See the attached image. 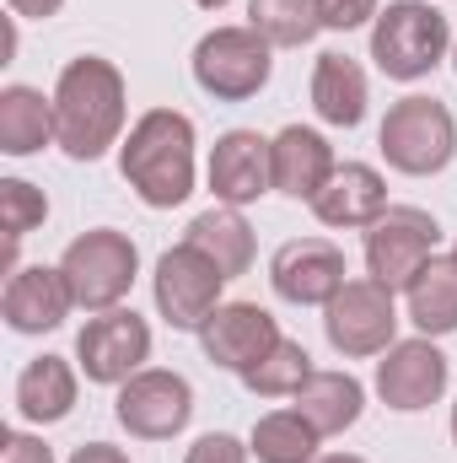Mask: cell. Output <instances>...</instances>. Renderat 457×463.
Listing matches in <instances>:
<instances>
[{
  "label": "cell",
  "instance_id": "4",
  "mask_svg": "<svg viewBox=\"0 0 457 463\" xmlns=\"http://www.w3.org/2000/svg\"><path fill=\"white\" fill-rule=\"evenodd\" d=\"M377 151L387 156L393 173L409 178H431L457 156V118L442 98H398L382 129H377Z\"/></svg>",
  "mask_w": 457,
  "mask_h": 463
},
{
  "label": "cell",
  "instance_id": "35",
  "mask_svg": "<svg viewBox=\"0 0 457 463\" xmlns=\"http://www.w3.org/2000/svg\"><path fill=\"white\" fill-rule=\"evenodd\" d=\"M200 11H221V5H231V0H194Z\"/></svg>",
  "mask_w": 457,
  "mask_h": 463
},
{
  "label": "cell",
  "instance_id": "10",
  "mask_svg": "<svg viewBox=\"0 0 457 463\" xmlns=\"http://www.w3.org/2000/svg\"><path fill=\"white\" fill-rule=\"evenodd\" d=\"M114 415L140 442H173L194 420V388H189V377H178L167 366H145L129 383H118Z\"/></svg>",
  "mask_w": 457,
  "mask_h": 463
},
{
  "label": "cell",
  "instance_id": "19",
  "mask_svg": "<svg viewBox=\"0 0 457 463\" xmlns=\"http://www.w3.org/2000/svg\"><path fill=\"white\" fill-rule=\"evenodd\" d=\"M366 103H371L366 71L340 49L318 54V65H312V109H318V118L334 124V129H355L366 118Z\"/></svg>",
  "mask_w": 457,
  "mask_h": 463
},
{
  "label": "cell",
  "instance_id": "22",
  "mask_svg": "<svg viewBox=\"0 0 457 463\" xmlns=\"http://www.w3.org/2000/svg\"><path fill=\"white\" fill-rule=\"evenodd\" d=\"M183 242H194L227 280L237 275H247V264H253V227L242 222V211L237 205H216V211H200L194 222H189V237Z\"/></svg>",
  "mask_w": 457,
  "mask_h": 463
},
{
  "label": "cell",
  "instance_id": "33",
  "mask_svg": "<svg viewBox=\"0 0 457 463\" xmlns=\"http://www.w3.org/2000/svg\"><path fill=\"white\" fill-rule=\"evenodd\" d=\"M5 5H11L16 16H27V22H49V16H54L65 0H5Z\"/></svg>",
  "mask_w": 457,
  "mask_h": 463
},
{
  "label": "cell",
  "instance_id": "24",
  "mask_svg": "<svg viewBox=\"0 0 457 463\" xmlns=\"http://www.w3.org/2000/svg\"><path fill=\"white\" fill-rule=\"evenodd\" d=\"M296 410L318 426V437H340L360 420L366 410V388L350 377V372H312L307 388L296 393Z\"/></svg>",
  "mask_w": 457,
  "mask_h": 463
},
{
  "label": "cell",
  "instance_id": "7",
  "mask_svg": "<svg viewBox=\"0 0 457 463\" xmlns=\"http://www.w3.org/2000/svg\"><path fill=\"white\" fill-rule=\"evenodd\" d=\"M436 216L420 205H387L366 227V275L387 291H409V280L436 259Z\"/></svg>",
  "mask_w": 457,
  "mask_h": 463
},
{
  "label": "cell",
  "instance_id": "28",
  "mask_svg": "<svg viewBox=\"0 0 457 463\" xmlns=\"http://www.w3.org/2000/svg\"><path fill=\"white\" fill-rule=\"evenodd\" d=\"M49 222V200H43V189H33L27 178H0V227H5V275L11 269H22L16 264V242L27 237V232H38Z\"/></svg>",
  "mask_w": 457,
  "mask_h": 463
},
{
  "label": "cell",
  "instance_id": "31",
  "mask_svg": "<svg viewBox=\"0 0 457 463\" xmlns=\"http://www.w3.org/2000/svg\"><path fill=\"white\" fill-rule=\"evenodd\" d=\"M0 463H54V448H49L43 437L5 431V442H0Z\"/></svg>",
  "mask_w": 457,
  "mask_h": 463
},
{
  "label": "cell",
  "instance_id": "5",
  "mask_svg": "<svg viewBox=\"0 0 457 463\" xmlns=\"http://www.w3.org/2000/svg\"><path fill=\"white\" fill-rule=\"evenodd\" d=\"M60 269H65V286L81 313H114L140 275V253L124 232L92 227L60 253Z\"/></svg>",
  "mask_w": 457,
  "mask_h": 463
},
{
  "label": "cell",
  "instance_id": "12",
  "mask_svg": "<svg viewBox=\"0 0 457 463\" xmlns=\"http://www.w3.org/2000/svg\"><path fill=\"white\" fill-rule=\"evenodd\" d=\"M344 253L329 237H291L269 259V286L291 307H329L334 291L344 286Z\"/></svg>",
  "mask_w": 457,
  "mask_h": 463
},
{
  "label": "cell",
  "instance_id": "11",
  "mask_svg": "<svg viewBox=\"0 0 457 463\" xmlns=\"http://www.w3.org/2000/svg\"><path fill=\"white\" fill-rule=\"evenodd\" d=\"M145 361H151V324L135 307L92 313L87 329L76 335V366L87 372V383L118 388L135 372H145Z\"/></svg>",
  "mask_w": 457,
  "mask_h": 463
},
{
  "label": "cell",
  "instance_id": "30",
  "mask_svg": "<svg viewBox=\"0 0 457 463\" xmlns=\"http://www.w3.org/2000/svg\"><path fill=\"white\" fill-rule=\"evenodd\" d=\"M318 16H323V27L350 33V27H366V22H377L382 11H377V0H318Z\"/></svg>",
  "mask_w": 457,
  "mask_h": 463
},
{
  "label": "cell",
  "instance_id": "1",
  "mask_svg": "<svg viewBox=\"0 0 457 463\" xmlns=\"http://www.w3.org/2000/svg\"><path fill=\"white\" fill-rule=\"evenodd\" d=\"M124 135V76L114 60L81 54L54 81V140L70 162H98Z\"/></svg>",
  "mask_w": 457,
  "mask_h": 463
},
{
  "label": "cell",
  "instance_id": "2",
  "mask_svg": "<svg viewBox=\"0 0 457 463\" xmlns=\"http://www.w3.org/2000/svg\"><path fill=\"white\" fill-rule=\"evenodd\" d=\"M118 173L151 211L183 205L194 194V118L178 109L140 114L118 140Z\"/></svg>",
  "mask_w": 457,
  "mask_h": 463
},
{
  "label": "cell",
  "instance_id": "8",
  "mask_svg": "<svg viewBox=\"0 0 457 463\" xmlns=\"http://www.w3.org/2000/svg\"><path fill=\"white\" fill-rule=\"evenodd\" d=\"M221 291H227V275L194 248V242H178L156 259V275H151V297H156V313L183 329V335H200L205 318L221 307Z\"/></svg>",
  "mask_w": 457,
  "mask_h": 463
},
{
  "label": "cell",
  "instance_id": "37",
  "mask_svg": "<svg viewBox=\"0 0 457 463\" xmlns=\"http://www.w3.org/2000/svg\"><path fill=\"white\" fill-rule=\"evenodd\" d=\"M452 71H457V49H452Z\"/></svg>",
  "mask_w": 457,
  "mask_h": 463
},
{
  "label": "cell",
  "instance_id": "16",
  "mask_svg": "<svg viewBox=\"0 0 457 463\" xmlns=\"http://www.w3.org/2000/svg\"><path fill=\"white\" fill-rule=\"evenodd\" d=\"M210 189L221 205H253L258 194L275 189V162H269V140L258 129H227L210 146Z\"/></svg>",
  "mask_w": 457,
  "mask_h": 463
},
{
  "label": "cell",
  "instance_id": "27",
  "mask_svg": "<svg viewBox=\"0 0 457 463\" xmlns=\"http://www.w3.org/2000/svg\"><path fill=\"white\" fill-rule=\"evenodd\" d=\"M318 366H312V355L307 345H296V340H280V345L269 350L242 383H247V393H258V399H296L302 388H307V377H312Z\"/></svg>",
  "mask_w": 457,
  "mask_h": 463
},
{
  "label": "cell",
  "instance_id": "32",
  "mask_svg": "<svg viewBox=\"0 0 457 463\" xmlns=\"http://www.w3.org/2000/svg\"><path fill=\"white\" fill-rule=\"evenodd\" d=\"M70 463H129V458H124V448H114V442H87V448L70 453Z\"/></svg>",
  "mask_w": 457,
  "mask_h": 463
},
{
  "label": "cell",
  "instance_id": "17",
  "mask_svg": "<svg viewBox=\"0 0 457 463\" xmlns=\"http://www.w3.org/2000/svg\"><path fill=\"white\" fill-rule=\"evenodd\" d=\"M269 162H275V189L280 194H291V200H318L323 194V184L334 178V146H329V135H318V129H307V124H285L275 140H269Z\"/></svg>",
  "mask_w": 457,
  "mask_h": 463
},
{
  "label": "cell",
  "instance_id": "15",
  "mask_svg": "<svg viewBox=\"0 0 457 463\" xmlns=\"http://www.w3.org/2000/svg\"><path fill=\"white\" fill-rule=\"evenodd\" d=\"M76 297L65 286V269L60 264H22L5 275V291H0V318L16 329V335H49L70 318Z\"/></svg>",
  "mask_w": 457,
  "mask_h": 463
},
{
  "label": "cell",
  "instance_id": "29",
  "mask_svg": "<svg viewBox=\"0 0 457 463\" xmlns=\"http://www.w3.org/2000/svg\"><path fill=\"white\" fill-rule=\"evenodd\" d=\"M247 453H253V448L237 442L231 431H205V437L189 448V458L183 463H247Z\"/></svg>",
  "mask_w": 457,
  "mask_h": 463
},
{
  "label": "cell",
  "instance_id": "20",
  "mask_svg": "<svg viewBox=\"0 0 457 463\" xmlns=\"http://www.w3.org/2000/svg\"><path fill=\"white\" fill-rule=\"evenodd\" d=\"M76 410V366L65 355H38L16 377V415L33 426H54Z\"/></svg>",
  "mask_w": 457,
  "mask_h": 463
},
{
  "label": "cell",
  "instance_id": "36",
  "mask_svg": "<svg viewBox=\"0 0 457 463\" xmlns=\"http://www.w3.org/2000/svg\"><path fill=\"white\" fill-rule=\"evenodd\" d=\"M452 442H457V404H452Z\"/></svg>",
  "mask_w": 457,
  "mask_h": 463
},
{
  "label": "cell",
  "instance_id": "23",
  "mask_svg": "<svg viewBox=\"0 0 457 463\" xmlns=\"http://www.w3.org/2000/svg\"><path fill=\"white\" fill-rule=\"evenodd\" d=\"M54 140V98L38 87H5L0 92V151L5 156H33Z\"/></svg>",
  "mask_w": 457,
  "mask_h": 463
},
{
  "label": "cell",
  "instance_id": "34",
  "mask_svg": "<svg viewBox=\"0 0 457 463\" xmlns=\"http://www.w3.org/2000/svg\"><path fill=\"white\" fill-rule=\"evenodd\" d=\"M312 463H366V458H355V453H323V458H312Z\"/></svg>",
  "mask_w": 457,
  "mask_h": 463
},
{
  "label": "cell",
  "instance_id": "21",
  "mask_svg": "<svg viewBox=\"0 0 457 463\" xmlns=\"http://www.w3.org/2000/svg\"><path fill=\"white\" fill-rule=\"evenodd\" d=\"M409 324L425 340L457 335V253H436L415 280H409Z\"/></svg>",
  "mask_w": 457,
  "mask_h": 463
},
{
  "label": "cell",
  "instance_id": "13",
  "mask_svg": "<svg viewBox=\"0 0 457 463\" xmlns=\"http://www.w3.org/2000/svg\"><path fill=\"white\" fill-rule=\"evenodd\" d=\"M280 340H285V335H280L275 313L258 307V302H221V307L205 318V329H200V350H205L221 372H237V377H247Z\"/></svg>",
  "mask_w": 457,
  "mask_h": 463
},
{
  "label": "cell",
  "instance_id": "6",
  "mask_svg": "<svg viewBox=\"0 0 457 463\" xmlns=\"http://www.w3.org/2000/svg\"><path fill=\"white\" fill-rule=\"evenodd\" d=\"M275 43L253 27H216L194 43V81L216 103H247L269 87Z\"/></svg>",
  "mask_w": 457,
  "mask_h": 463
},
{
  "label": "cell",
  "instance_id": "14",
  "mask_svg": "<svg viewBox=\"0 0 457 463\" xmlns=\"http://www.w3.org/2000/svg\"><path fill=\"white\" fill-rule=\"evenodd\" d=\"M447 355L436 350V340H398L393 350H382L377 361V393L387 410L398 415H415V410H431L442 393H447Z\"/></svg>",
  "mask_w": 457,
  "mask_h": 463
},
{
  "label": "cell",
  "instance_id": "25",
  "mask_svg": "<svg viewBox=\"0 0 457 463\" xmlns=\"http://www.w3.org/2000/svg\"><path fill=\"white\" fill-rule=\"evenodd\" d=\"M318 426L302 415V410H275V415H264L258 426H253V437H247V448H253V458L258 463H312L318 458Z\"/></svg>",
  "mask_w": 457,
  "mask_h": 463
},
{
  "label": "cell",
  "instance_id": "9",
  "mask_svg": "<svg viewBox=\"0 0 457 463\" xmlns=\"http://www.w3.org/2000/svg\"><path fill=\"white\" fill-rule=\"evenodd\" d=\"M323 335H329V345L340 350L344 361H366V355L393 350V335H398L393 291L377 286L371 275L366 280H344L334 291V302L323 307Z\"/></svg>",
  "mask_w": 457,
  "mask_h": 463
},
{
  "label": "cell",
  "instance_id": "26",
  "mask_svg": "<svg viewBox=\"0 0 457 463\" xmlns=\"http://www.w3.org/2000/svg\"><path fill=\"white\" fill-rule=\"evenodd\" d=\"M247 27L264 33L275 49H302L323 33L318 0H247Z\"/></svg>",
  "mask_w": 457,
  "mask_h": 463
},
{
  "label": "cell",
  "instance_id": "18",
  "mask_svg": "<svg viewBox=\"0 0 457 463\" xmlns=\"http://www.w3.org/2000/svg\"><path fill=\"white\" fill-rule=\"evenodd\" d=\"M382 211H387V184H382V173L366 167V162L334 167V178H329L323 194L312 200V216H318L323 227H340V232L371 227Z\"/></svg>",
  "mask_w": 457,
  "mask_h": 463
},
{
  "label": "cell",
  "instance_id": "3",
  "mask_svg": "<svg viewBox=\"0 0 457 463\" xmlns=\"http://www.w3.org/2000/svg\"><path fill=\"white\" fill-rule=\"evenodd\" d=\"M452 27L447 11H436L431 0H393L377 22H371V60L387 81H420L447 60Z\"/></svg>",
  "mask_w": 457,
  "mask_h": 463
},
{
  "label": "cell",
  "instance_id": "38",
  "mask_svg": "<svg viewBox=\"0 0 457 463\" xmlns=\"http://www.w3.org/2000/svg\"><path fill=\"white\" fill-rule=\"evenodd\" d=\"M452 253H457V248H452Z\"/></svg>",
  "mask_w": 457,
  "mask_h": 463
}]
</instances>
